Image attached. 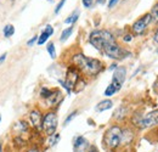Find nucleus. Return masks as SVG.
I'll list each match as a JSON object with an SVG mask.
<instances>
[{"label":"nucleus","mask_w":158,"mask_h":152,"mask_svg":"<svg viewBox=\"0 0 158 152\" xmlns=\"http://www.w3.org/2000/svg\"><path fill=\"white\" fill-rule=\"evenodd\" d=\"M6 58V54H4V55H2V56H0V63H2L4 60Z\"/></svg>","instance_id":"nucleus-34"},{"label":"nucleus","mask_w":158,"mask_h":152,"mask_svg":"<svg viewBox=\"0 0 158 152\" xmlns=\"http://www.w3.org/2000/svg\"><path fill=\"white\" fill-rule=\"evenodd\" d=\"M58 140H60V134L55 133L54 135L50 136V141H49V144H50L51 146H54V145H56V144L58 142Z\"/></svg>","instance_id":"nucleus-23"},{"label":"nucleus","mask_w":158,"mask_h":152,"mask_svg":"<svg viewBox=\"0 0 158 152\" xmlns=\"http://www.w3.org/2000/svg\"><path fill=\"white\" fill-rule=\"evenodd\" d=\"M64 3H66V0H61V2L57 4V6H56V9H55V14H58V12H60V10H61L62 6L64 5Z\"/></svg>","instance_id":"nucleus-25"},{"label":"nucleus","mask_w":158,"mask_h":152,"mask_svg":"<svg viewBox=\"0 0 158 152\" xmlns=\"http://www.w3.org/2000/svg\"><path fill=\"white\" fill-rule=\"evenodd\" d=\"M37 41H38V37H33V38H32L31 40H28L27 45H28V46H33V45H34V44H35Z\"/></svg>","instance_id":"nucleus-26"},{"label":"nucleus","mask_w":158,"mask_h":152,"mask_svg":"<svg viewBox=\"0 0 158 152\" xmlns=\"http://www.w3.org/2000/svg\"><path fill=\"white\" fill-rule=\"evenodd\" d=\"M72 32H73V27H68V28H66L63 32H62V34H61V38H60V40L61 41H66L69 37H71V34H72Z\"/></svg>","instance_id":"nucleus-16"},{"label":"nucleus","mask_w":158,"mask_h":152,"mask_svg":"<svg viewBox=\"0 0 158 152\" xmlns=\"http://www.w3.org/2000/svg\"><path fill=\"white\" fill-rule=\"evenodd\" d=\"M4 37L5 38H10V37H12L14 35V33H15V27L12 26V25H6L5 27H4Z\"/></svg>","instance_id":"nucleus-15"},{"label":"nucleus","mask_w":158,"mask_h":152,"mask_svg":"<svg viewBox=\"0 0 158 152\" xmlns=\"http://www.w3.org/2000/svg\"><path fill=\"white\" fill-rule=\"evenodd\" d=\"M134 137V134L130 129H122V136H120V145H128L131 142Z\"/></svg>","instance_id":"nucleus-12"},{"label":"nucleus","mask_w":158,"mask_h":152,"mask_svg":"<svg viewBox=\"0 0 158 152\" xmlns=\"http://www.w3.org/2000/svg\"><path fill=\"white\" fill-rule=\"evenodd\" d=\"M46 50H48V52L50 54V57H51V58H55V57H56V51H55V45H54V43H49L48 46H46Z\"/></svg>","instance_id":"nucleus-19"},{"label":"nucleus","mask_w":158,"mask_h":152,"mask_svg":"<svg viewBox=\"0 0 158 152\" xmlns=\"http://www.w3.org/2000/svg\"><path fill=\"white\" fill-rule=\"evenodd\" d=\"M73 64L87 75H97L102 69L104 64L100 60L87 57L83 54H75L72 58Z\"/></svg>","instance_id":"nucleus-1"},{"label":"nucleus","mask_w":158,"mask_h":152,"mask_svg":"<svg viewBox=\"0 0 158 152\" xmlns=\"http://www.w3.org/2000/svg\"><path fill=\"white\" fill-rule=\"evenodd\" d=\"M117 91H118V90H117L112 84H110V85L106 88V90H105V96H112V95H114Z\"/></svg>","instance_id":"nucleus-20"},{"label":"nucleus","mask_w":158,"mask_h":152,"mask_svg":"<svg viewBox=\"0 0 158 152\" xmlns=\"http://www.w3.org/2000/svg\"><path fill=\"white\" fill-rule=\"evenodd\" d=\"M112 106H113V102L111 100H104L96 106V111L97 112H104V111H107V110L112 108Z\"/></svg>","instance_id":"nucleus-14"},{"label":"nucleus","mask_w":158,"mask_h":152,"mask_svg":"<svg viewBox=\"0 0 158 152\" xmlns=\"http://www.w3.org/2000/svg\"><path fill=\"white\" fill-rule=\"evenodd\" d=\"M0 152H4V148H3V144L0 142Z\"/></svg>","instance_id":"nucleus-35"},{"label":"nucleus","mask_w":158,"mask_h":152,"mask_svg":"<svg viewBox=\"0 0 158 152\" xmlns=\"http://www.w3.org/2000/svg\"><path fill=\"white\" fill-rule=\"evenodd\" d=\"M154 41H156V43H158V28H157L156 34H154Z\"/></svg>","instance_id":"nucleus-33"},{"label":"nucleus","mask_w":158,"mask_h":152,"mask_svg":"<svg viewBox=\"0 0 158 152\" xmlns=\"http://www.w3.org/2000/svg\"><path fill=\"white\" fill-rule=\"evenodd\" d=\"M88 146V141L84 136H78L75 137L74 140V150L75 151H81V150H84L85 147Z\"/></svg>","instance_id":"nucleus-13"},{"label":"nucleus","mask_w":158,"mask_h":152,"mask_svg":"<svg viewBox=\"0 0 158 152\" xmlns=\"http://www.w3.org/2000/svg\"><path fill=\"white\" fill-rule=\"evenodd\" d=\"M150 15H151V18H152L154 22H158V3L152 8Z\"/></svg>","instance_id":"nucleus-18"},{"label":"nucleus","mask_w":158,"mask_h":152,"mask_svg":"<svg viewBox=\"0 0 158 152\" xmlns=\"http://www.w3.org/2000/svg\"><path fill=\"white\" fill-rule=\"evenodd\" d=\"M118 2H119V0H110V3H108V8H110V9H112V8H113V6H114Z\"/></svg>","instance_id":"nucleus-30"},{"label":"nucleus","mask_w":158,"mask_h":152,"mask_svg":"<svg viewBox=\"0 0 158 152\" xmlns=\"http://www.w3.org/2000/svg\"><path fill=\"white\" fill-rule=\"evenodd\" d=\"M78 16H79V11H74L68 18L64 20V23H66V25H68V23H74V22L78 20Z\"/></svg>","instance_id":"nucleus-17"},{"label":"nucleus","mask_w":158,"mask_h":152,"mask_svg":"<svg viewBox=\"0 0 158 152\" xmlns=\"http://www.w3.org/2000/svg\"><path fill=\"white\" fill-rule=\"evenodd\" d=\"M51 93H52V90H50V89H48V88H41V90H40V96L46 100V99L51 95Z\"/></svg>","instance_id":"nucleus-22"},{"label":"nucleus","mask_w":158,"mask_h":152,"mask_svg":"<svg viewBox=\"0 0 158 152\" xmlns=\"http://www.w3.org/2000/svg\"><path fill=\"white\" fill-rule=\"evenodd\" d=\"M87 152H99V150H97V147H96V146H94V145H90V146H88V148H87Z\"/></svg>","instance_id":"nucleus-27"},{"label":"nucleus","mask_w":158,"mask_h":152,"mask_svg":"<svg viewBox=\"0 0 158 152\" xmlns=\"http://www.w3.org/2000/svg\"><path fill=\"white\" fill-rule=\"evenodd\" d=\"M45 32H46L49 35H52V34H54V28H52L51 26H46V28H45Z\"/></svg>","instance_id":"nucleus-29"},{"label":"nucleus","mask_w":158,"mask_h":152,"mask_svg":"<svg viewBox=\"0 0 158 152\" xmlns=\"http://www.w3.org/2000/svg\"><path fill=\"white\" fill-rule=\"evenodd\" d=\"M131 39H133V37H131L130 34H127V35H124V38H123L124 41H131Z\"/></svg>","instance_id":"nucleus-31"},{"label":"nucleus","mask_w":158,"mask_h":152,"mask_svg":"<svg viewBox=\"0 0 158 152\" xmlns=\"http://www.w3.org/2000/svg\"><path fill=\"white\" fill-rule=\"evenodd\" d=\"M82 2H83V5L85 8H90L93 5V0H82Z\"/></svg>","instance_id":"nucleus-28"},{"label":"nucleus","mask_w":158,"mask_h":152,"mask_svg":"<svg viewBox=\"0 0 158 152\" xmlns=\"http://www.w3.org/2000/svg\"><path fill=\"white\" fill-rule=\"evenodd\" d=\"M0 122H2V116H0Z\"/></svg>","instance_id":"nucleus-37"},{"label":"nucleus","mask_w":158,"mask_h":152,"mask_svg":"<svg viewBox=\"0 0 158 152\" xmlns=\"http://www.w3.org/2000/svg\"><path fill=\"white\" fill-rule=\"evenodd\" d=\"M79 79H81V75H79V69L75 66H71L67 69L66 81L63 83V87L67 89L68 93H71V90L74 89V87H75V84L78 83Z\"/></svg>","instance_id":"nucleus-5"},{"label":"nucleus","mask_w":158,"mask_h":152,"mask_svg":"<svg viewBox=\"0 0 158 152\" xmlns=\"http://www.w3.org/2000/svg\"><path fill=\"white\" fill-rule=\"evenodd\" d=\"M26 152H40V151H39L37 147H31V148H28Z\"/></svg>","instance_id":"nucleus-32"},{"label":"nucleus","mask_w":158,"mask_h":152,"mask_svg":"<svg viewBox=\"0 0 158 152\" xmlns=\"http://www.w3.org/2000/svg\"><path fill=\"white\" fill-rule=\"evenodd\" d=\"M77 113H78L77 111L72 112V113H71V114H69V116H68V117L66 118V121H64V125H67V124H68V123H69V122H71V121H72V119H73V118H74V117L77 116Z\"/></svg>","instance_id":"nucleus-24"},{"label":"nucleus","mask_w":158,"mask_h":152,"mask_svg":"<svg viewBox=\"0 0 158 152\" xmlns=\"http://www.w3.org/2000/svg\"><path fill=\"white\" fill-rule=\"evenodd\" d=\"M102 51L105 52V55H107L108 57H111V58H114V60H119V58H123L128 52L125 51V50H123L116 41H113V43H110V44H107L104 49H102Z\"/></svg>","instance_id":"nucleus-6"},{"label":"nucleus","mask_w":158,"mask_h":152,"mask_svg":"<svg viewBox=\"0 0 158 152\" xmlns=\"http://www.w3.org/2000/svg\"><path fill=\"white\" fill-rule=\"evenodd\" d=\"M49 37H50V35L44 31V32L40 34V37H38V45H43V44L49 39Z\"/></svg>","instance_id":"nucleus-21"},{"label":"nucleus","mask_w":158,"mask_h":152,"mask_svg":"<svg viewBox=\"0 0 158 152\" xmlns=\"http://www.w3.org/2000/svg\"><path fill=\"white\" fill-rule=\"evenodd\" d=\"M57 116L55 112H48L45 116H43L41 122V129L45 131L48 136H51L56 133L57 129Z\"/></svg>","instance_id":"nucleus-4"},{"label":"nucleus","mask_w":158,"mask_h":152,"mask_svg":"<svg viewBox=\"0 0 158 152\" xmlns=\"http://www.w3.org/2000/svg\"><path fill=\"white\" fill-rule=\"evenodd\" d=\"M151 15L150 14H146L145 16H142V17H140L137 21H135V23L133 25V32L136 34V35H141V34H143V32L146 31V28H147V26H148V23L151 22Z\"/></svg>","instance_id":"nucleus-8"},{"label":"nucleus","mask_w":158,"mask_h":152,"mask_svg":"<svg viewBox=\"0 0 158 152\" xmlns=\"http://www.w3.org/2000/svg\"><path fill=\"white\" fill-rule=\"evenodd\" d=\"M136 124H137L140 128H142V129L150 128V127H153V125L158 124V110L147 113L145 117H142L140 121H137Z\"/></svg>","instance_id":"nucleus-7"},{"label":"nucleus","mask_w":158,"mask_h":152,"mask_svg":"<svg viewBox=\"0 0 158 152\" xmlns=\"http://www.w3.org/2000/svg\"><path fill=\"white\" fill-rule=\"evenodd\" d=\"M29 119H31V123L33 125V128L38 129V130H41V122H43V114L39 110H33L31 113H29Z\"/></svg>","instance_id":"nucleus-10"},{"label":"nucleus","mask_w":158,"mask_h":152,"mask_svg":"<svg viewBox=\"0 0 158 152\" xmlns=\"http://www.w3.org/2000/svg\"><path fill=\"white\" fill-rule=\"evenodd\" d=\"M125 75H127V69H125V67H117L116 68V71H114V73H113V78H112V85L117 89V90H119L120 88H122V85H123V83H124V81H125Z\"/></svg>","instance_id":"nucleus-9"},{"label":"nucleus","mask_w":158,"mask_h":152,"mask_svg":"<svg viewBox=\"0 0 158 152\" xmlns=\"http://www.w3.org/2000/svg\"><path fill=\"white\" fill-rule=\"evenodd\" d=\"M120 136H122V128L118 125L111 127L104 136V144L107 148L114 150L120 145Z\"/></svg>","instance_id":"nucleus-3"},{"label":"nucleus","mask_w":158,"mask_h":152,"mask_svg":"<svg viewBox=\"0 0 158 152\" xmlns=\"http://www.w3.org/2000/svg\"><path fill=\"white\" fill-rule=\"evenodd\" d=\"M62 99H63L62 93H61L60 90L56 89V90H52L51 95L46 99V102H48L49 106H57V105L62 101Z\"/></svg>","instance_id":"nucleus-11"},{"label":"nucleus","mask_w":158,"mask_h":152,"mask_svg":"<svg viewBox=\"0 0 158 152\" xmlns=\"http://www.w3.org/2000/svg\"><path fill=\"white\" fill-rule=\"evenodd\" d=\"M89 41H90V44H91L95 49L102 51V49H104L107 44L116 41V39H114V37H113V34H112L111 32L105 31V29H100V31H94V32L90 34Z\"/></svg>","instance_id":"nucleus-2"},{"label":"nucleus","mask_w":158,"mask_h":152,"mask_svg":"<svg viewBox=\"0 0 158 152\" xmlns=\"http://www.w3.org/2000/svg\"><path fill=\"white\" fill-rule=\"evenodd\" d=\"M114 68H117V64H112V66L110 67V69H114Z\"/></svg>","instance_id":"nucleus-36"}]
</instances>
